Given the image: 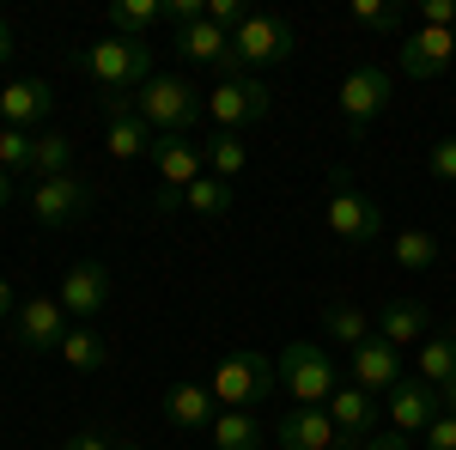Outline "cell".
I'll use <instances>...</instances> for the list:
<instances>
[{"instance_id":"1","label":"cell","mask_w":456,"mask_h":450,"mask_svg":"<svg viewBox=\"0 0 456 450\" xmlns=\"http://www.w3.org/2000/svg\"><path fill=\"white\" fill-rule=\"evenodd\" d=\"M79 68L92 73L98 98H128V92H141L152 79V43H141V37H98V43L79 49Z\"/></svg>"},{"instance_id":"2","label":"cell","mask_w":456,"mask_h":450,"mask_svg":"<svg viewBox=\"0 0 456 450\" xmlns=\"http://www.w3.org/2000/svg\"><path fill=\"white\" fill-rule=\"evenodd\" d=\"M208 389H213V402H219V408L262 414V402L281 389V372H274V359H268V353L244 347V353H225V359H219V372H213Z\"/></svg>"},{"instance_id":"3","label":"cell","mask_w":456,"mask_h":450,"mask_svg":"<svg viewBox=\"0 0 456 450\" xmlns=\"http://www.w3.org/2000/svg\"><path fill=\"white\" fill-rule=\"evenodd\" d=\"M146 122H152V135H189L201 116H208V98L183 79V73H152L141 86V98H134Z\"/></svg>"},{"instance_id":"4","label":"cell","mask_w":456,"mask_h":450,"mask_svg":"<svg viewBox=\"0 0 456 450\" xmlns=\"http://www.w3.org/2000/svg\"><path fill=\"white\" fill-rule=\"evenodd\" d=\"M274 372H281V389L298 402V408H322L335 389H341V372H335V359L322 353L316 341H286L281 359H274Z\"/></svg>"},{"instance_id":"5","label":"cell","mask_w":456,"mask_h":450,"mask_svg":"<svg viewBox=\"0 0 456 450\" xmlns=\"http://www.w3.org/2000/svg\"><path fill=\"white\" fill-rule=\"evenodd\" d=\"M322 225H329V238H341V243H371L378 232H384L378 201L353 183L347 165H335V171H329V208H322Z\"/></svg>"},{"instance_id":"6","label":"cell","mask_w":456,"mask_h":450,"mask_svg":"<svg viewBox=\"0 0 456 450\" xmlns=\"http://www.w3.org/2000/svg\"><path fill=\"white\" fill-rule=\"evenodd\" d=\"M232 55H238V73H262V68H281L298 55V31L274 19V12H249L244 25L232 31Z\"/></svg>"},{"instance_id":"7","label":"cell","mask_w":456,"mask_h":450,"mask_svg":"<svg viewBox=\"0 0 456 450\" xmlns=\"http://www.w3.org/2000/svg\"><path fill=\"white\" fill-rule=\"evenodd\" d=\"M389 98H395V79H389L384 68H353L347 79H341V92H335V104H341V135L365 140L371 122L389 110Z\"/></svg>"},{"instance_id":"8","label":"cell","mask_w":456,"mask_h":450,"mask_svg":"<svg viewBox=\"0 0 456 450\" xmlns=\"http://www.w3.org/2000/svg\"><path fill=\"white\" fill-rule=\"evenodd\" d=\"M268 110H274V92L262 86V73H225L208 98V116L219 135H238L244 122H268Z\"/></svg>"},{"instance_id":"9","label":"cell","mask_w":456,"mask_h":450,"mask_svg":"<svg viewBox=\"0 0 456 450\" xmlns=\"http://www.w3.org/2000/svg\"><path fill=\"white\" fill-rule=\"evenodd\" d=\"M25 201H31V219L43 232H68L73 219L92 208V183H79V176H43Z\"/></svg>"},{"instance_id":"10","label":"cell","mask_w":456,"mask_h":450,"mask_svg":"<svg viewBox=\"0 0 456 450\" xmlns=\"http://www.w3.org/2000/svg\"><path fill=\"white\" fill-rule=\"evenodd\" d=\"M146 159L159 171V189H171V195H183L195 176H208V146H195L189 135H159Z\"/></svg>"},{"instance_id":"11","label":"cell","mask_w":456,"mask_h":450,"mask_svg":"<svg viewBox=\"0 0 456 450\" xmlns=\"http://www.w3.org/2000/svg\"><path fill=\"white\" fill-rule=\"evenodd\" d=\"M98 110H104V140L116 159H146L152 152V122H146L141 110H134V98H98Z\"/></svg>"},{"instance_id":"12","label":"cell","mask_w":456,"mask_h":450,"mask_svg":"<svg viewBox=\"0 0 456 450\" xmlns=\"http://www.w3.org/2000/svg\"><path fill=\"white\" fill-rule=\"evenodd\" d=\"M347 378L359 383V389H365V396H371V389H395V383L408 378V372H402V347H389L384 335H371V341H359L347 353Z\"/></svg>"},{"instance_id":"13","label":"cell","mask_w":456,"mask_h":450,"mask_svg":"<svg viewBox=\"0 0 456 450\" xmlns=\"http://www.w3.org/2000/svg\"><path fill=\"white\" fill-rule=\"evenodd\" d=\"M438 414H444V396H438L426 378H402L395 389H389V420H395L402 438H420Z\"/></svg>"},{"instance_id":"14","label":"cell","mask_w":456,"mask_h":450,"mask_svg":"<svg viewBox=\"0 0 456 450\" xmlns=\"http://www.w3.org/2000/svg\"><path fill=\"white\" fill-rule=\"evenodd\" d=\"M110 292H116V274H110L104 262H73L68 280H61V311L92 323V316L110 305Z\"/></svg>"},{"instance_id":"15","label":"cell","mask_w":456,"mask_h":450,"mask_svg":"<svg viewBox=\"0 0 456 450\" xmlns=\"http://www.w3.org/2000/svg\"><path fill=\"white\" fill-rule=\"evenodd\" d=\"M444 68H456V31H432V25L408 31V43H402V73L408 79H438Z\"/></svg>"},{"instance_id":"16","label":"cell","mask_w":456,"mask_h":450,"mask_svg":"<svg viewBox=\"0 0 456 450\" xmlns=\"http://www.w3.org/2000/svg\"><path fill=\"white\" fill-rule=\"evenodd\" d=\"M19 341L31 347V353H61V341H68L61 299H25L19 305Z\"/></svg>"},{"instance_id":"17","label":"cell","mask_w":456,"mask_h":450,"mask_svg":"<svg viewBox=\"0 0 456 450\" xmlns=\"http://www.w3.org/2000/svg\"><path fill=\"white\" fill-rule=\"evenodd\" d=\"M55 116V86L49 79H12L0 92V128H31Z\"/></svg>"},{"instance_id":"18","label":"cell","mask_w":456,"mask_h":450,"mask_svg":"<svg viewBox=\"0 0 456 450\" xmlns=\"http://www.w3.org/2000/svg\"><path fill=\"white\" fill-rule=\"evenodd\" d=\"M176 49H183V61H201V68H225V73H238V55H232V31H219L213 19L176 25Z\"/></svg>"},{"instance_id":"19","label":"cell","mask_w":456,"mask_h":450,"mask_svg":"<svg viewBox=\"0 0 456 450\" xmlns=\"http://www.w3.org/2000/svg\"><path fill=\"white\" fill-rule=\"evenodd\" d=\"M322 408H329V420H335L341 438H359V445H365V438L378 432V396H365L359 383H341Z\"/></svg>"},{"instance_id":"20","label":"cell","mask_w":456,"mask_h":450,"mask_svg":"<svg viewBox=\"0 0 456 450\" xmlns=\"http://www.w3.org/2000/svg\"><path fill=\"white\" fill-rule=\"evenodd\" d=\"M274 438H281V450H335L341 445L329 408H292V414L274 426Z\"/></svg>"},{"instance_id":"21","label":"cell","mask_w":456,"mask_h":450,"mask_svg":"<svg viewBox=\"0 0 456 450\" xmlns=\"http://www.w3.org/2000/svg\"><path fill=\"white\" fill-rule=\"evenodd\" d=\"M165 420L183 426V432H213L219 402H213L208 383H171V389H165Z\"/></svg>"},{"instance_id":"22","label":"cell","mask_w":456,"mask_h":450,"mask_svg":"<svg viewBox=\"0 0 456 450\" xmlns=\"http://www.w3.org/2000/svg\"><path fill=\"white\" fill-rule=\"evenodd\" d=\"M322 335H329V341H347V353H353L359 341L378 335V316L365 311V305H353V299H329V305H322Z\"/></svg>"},{"instance_id":"23","label":"cell","mask_w":456,"mask_h":450,"mask_svg":"<svg viewBox=\"0 0 456 450\" xmlns=\"http://www.w3.org/2000/svg\"><path fill=\"white\" fill-rule=\"evenodd\" d=\"M61 359H68L73 372L98 378V372L110 365V335H104V329H92V323H79V329H68V341H61Z\"/></svg>"},{"instance_id":"24","label":"cell","mask_w":456,"mask_h":450,"mask_svg":"<svg viewBox=\"0 0 456 450\" xmlns=\"http://www.w3.org/2000/svg\"><path fill=\"white\" fill-rule=\"evenodd\" d=\"M378 335L389 347H408V341H426L432 335V323H426L420 305H408V299H389L384 311H378Z\"/></svg>"},{"instance_id":"25","label":"cell","mask_w":456,"mask_h":450,"mask_svg":"<svg viewBox=\"0 0 456 450\" xmlns=\"http://www.w3.org/2000/svg\"><path fill=\"white\" fill-rule=\"evenodd\" d=\"M213 450H262V414L219 408V420H213Z\"/></svg>"},{"instance_id":"26","label":"cell","mask_w":456,"mask_h":450,"mask_svg":"<svg viewBox=\"0 0 456 450\" xmlns=\"http://www.w3.org/2000/svg\"><path fill=\"white\" fill-rule=\"evenodd\" d=\"M165 19V0H110V37H141Z\"/></svg>"},{"instance_id":"27","label":"cell","mask_w":456,"mask_h":450,"mask_svg":"<svg viewBox=\"0 0 456 450\" xmlns=\"http://www.w3.org/2000/svg\"><path fill=\"white\" fill-rule=\"evenodd\" d=\"M420 378L432 383V389H444V383L456 378V329L426 335V341H420Z\"/></svg>"},{"instance_id":"28","label":"cell","mask_w":456,"mask_h":450,"mask_svg":"<svg viewBox=\"0 0 456 450\" xmlns=\"http://www.w3.org/2000/svg\"><path fill=\"white\" fill-rule=\"evenodd\" d=\"M183 208H195V213H213V219H219V213H232V183H225V176H195V183H189V189H183Z\"/></svg>"},{"instance_id":"29","label":"cell","mask_w":456,"mask_h":450,"mask_svg":"<svg viewBox=\"0 0 456 450\" xmlns=\"http://www.w3.org/2000/svg\"><path fill=\"white\" fill-rule=\"evenodd\" d=\"M353 25H359V31L389 37V31L408 25V6H395V0H353Z\"/></svg>"},{"instance_id":"30","label":"cell","mask_w":456,"mask_h":450,"mask_svg":"<svg viewBox=\"0 0 456 450\" xmlns=\"http://www.w3.org/2000/svg\"><path fill=\"white\" fill-rule=\"evenodd\" d=\"M389 256H395V268H408V274H426V268L438 262V238H432V232H402Z\"/></svg>"},{"instance_id":"31","label":"cell","mask_w":456,"mask_h":450,"mask_svg":"<svg viewBox=\"0 0 456 450\" xmlns=\"http://www.w3.org/2000/svg\"><path fill=\"white\" fill-rule=\"evenodd\" d=\"M31 171L37 176H73V140L68 135H43L31 152Z\"/></svg>"},{"instance_id":"32","label":"cell","mask_w":456,"mask_h":450,"mask_svg":"<svg viewBox=\"0 0 456 450\" xmlns=\"http://www.w3.org/2000/svg\"><path fill=\"white\" fill-rule=\"evenodd\" d=\"M244 165H249L244 135H213V146H208V171H213V176H225V183H232Z\"/></svg>"},{"instance_id":"33","label":"cell","mask_w":456,"mask_h":450,"mask_svg":"<svg viewBox=\"0 0 456 450\" xmlns=\"http://www.w3.org/2000/svg\"><path fill=\"white\" fill-rule=\"evenodd\" d=\"M31 152H37V140L25 135V128H0V171H31Z\"/></svg>"},{"instance_id":"34","label":"cell","mask_w":456,"mask_h":450,"mask_svg":"<svg viewBox=\"0 0 456 450\" xmlns=\"http://www.w3.org/2000/svg\"><path fill=\"white\" fill-rule=\"evenodd\" d=\"M426 171L438 176V183H456V135H451V140H438V146L426 152Z\"/></svg>"},{"instance_id":"35","label":"cell","mask_w":456,"mask_h":450,"mask_svg":"<svg viewBox=\"0 0 456 450\" xmlns=\"http://www.w3.org/2000/svg\"><path fill=\"white\" fill-rule=\"evenodd\" d=\"M208 19L219 25V31H238V25L249 19V6L244 0H208Z\"/></svg>"},{"instance_id":"36","label":"cell","mask_w":456,"mask_h":450,"mask_svg":"<svg viewBox=\"0 0 456 450\" xmlns=\"http://www.w3.org/2000/svg\"><path fill=\"white\" fill-rule=\"evenodd\" d=\"M420 438H426V450H456V414H438Z\"/></svg>"},{"instance_id":"37","label":"cell","mask_w":456,"mask_h":450,"mask_svg":"<svg viewBox=\"0 0 456 450\" xmlns=\"http://www.w3.org/2000/svg\"><path fill=\"white\" fill-rule=\"evenodd\" d=\"M420 25H432V31H456V0H426Z\"/></svg>"},{"instance_id":"38","label":"cell","mask_w":456,"mask_h":450,"mask_svg":"<svg viewBox=\"0 0 456 450\" xmlns=\"http://www.w3.org/2000/svg\"><path fill=\"white\" fill-rule=\"evenodd\" d=\"M12 49H19V25H12V19L0 12V68L12 61Z\"/></svg>"},{"instance_id":"39","label":"cell","mask_w":456,"mask_h":450,"mask_svg":"<svg viewBox=\"0 0 456 450\" xmlns=\"http://www.w3.org/2000/svg\"><path fill=\"white\" fill-rule=\"evenodd\" d=\"M68 450H116V445H110V432H73Z\"/></svg>"},{"instance_id":"40","label":"cell","mask_w":456,"mask_h":450,"mask_svg":"<svg viewBox=\"0 0 456 450\" xmlns=\"http://www.w3.org/2000/svg\"><path fill=\"white\" fill-rule=\"evenodd\" d=\"M359 450H408V438H402V432H371Z\"/></svg>"},{"instance_id":"41","label":"cell","mask_w":456,"mask_h":450,"mask_svg":"<svg viewBox=\"0 0 456 450\" xmlns=\"http://www.w3.org/2000/svg\"><path fill=\"white\" fill-rule=\"evenodd\" d=\"M12 201H19V176L0 171V208H12Z\"/></svg>"},{"instance_id":"42","label":"cell","mask_w":456,"mask_h":450,"mask_svg":"<svg viewBox=\"0 0 456 450\" xmlns=\"http://www.w3.org/2000/svg\"><path fill=\"white\" fill-rule=\"evenodd\" d=\"M12 305H19V299H12V286H6V280H0V323H6V316H12Z\"/></svg>"},{"instance_id":"43","label":"cell","mask_w":456,"mask_h":450,"mask_svg":"<svg viewBox=\"0 0 456 450\" xmlns=\"http://www.w3.org/2000/svg\"><path fill=\"white\" fill-rule=\"evenodd\" d=\"M438 396H444V408H451V414H456V378L444 383V389H438Z\"/></svg>"},{"instance_id":"44","label":"cell","mask_w":456,"mask_h":450,"mask_svg":"<svg viewBox=\"0 0 456 450\" xmlns=\"http://www.w3.org/2000/svg\"><path fill=\"white\" fill-rule=\"evenodd\" d=\"M116 450H146V445H134V438H122V445H116Z\"/></svg>"}]
</instances>
